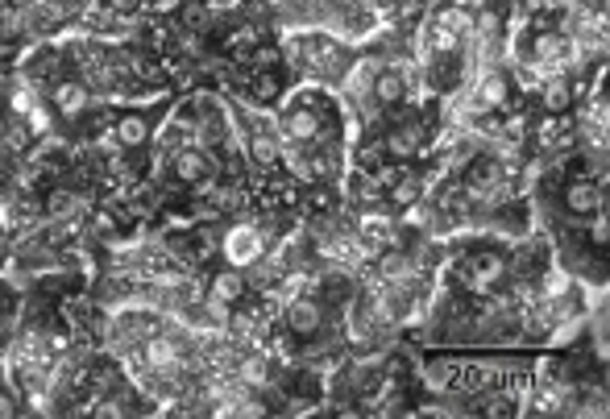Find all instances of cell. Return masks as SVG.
<instances>
[{"instance_id":"7a4b0ae2","label":"cell","mask_w":610,"mask_h":419,"mask_svg":"<svg viewBox=\"0 0 610 419\" xmlns=\"http://www.w3.org/2000/svg\"><path fill=\"white\" fill-rule=\"evenodd\" d=\"M461 195L469 204H498V200H507L511 195V171H507V162H498V158H478L474 162V171H469Z\"/></svg>"},{"instance_id":"3957f363","label":"cell","mask_w":610,"mask_h":419,"mask_svg":"<svg viewBox=\"0 0 610 419\" xmlns=\"http://www.w3.org/2000/svg\"><path fill=\"white\" fill-rule=\"evenodd\" d=\"M162 324H158V312H117L113 320L104 324V345L113 353H129L137 349L146 337H154Z\"/></svg>"},{"instance_id":"9a60e30c","label":"cell","mask_w":610,"mask_h":419,"mask_svg":"<svg viewBox=\"0 0 610 419\" xmlns=\"http://www.w3.org/2000/svg\"><path fill=\"white\" fill-rule=\"evenodd\" d=\"M88 104H92V88H83V83L67 79L54 88V108H59L63 117H79V113H88Z\"/></svg>"},{"instance_id":"f1b7e54d","label":"cell","mask_w":610,"mask_h":419,"mask_svg":"<svg viewBox=\"0 0 610 419\" xmlns=\"http://www.w3.org/2000/svg\"><path fill=\"white\" fill-rule=\"evenodd\" d=\"M5 54H9V50H5V46H0V79H5Z\"/></svg>"},{"instance_id":"4316f807","label":"cell","mask_w":610,"mask_h":419,"mask_svg":"<svg viewBox=\"0 0 610 419\" xmlns=\"http://www.w3.org/2000/svg\"><path fill=\"white\" fill-rule=\"evenodd\" d=\"M21 411V403H17V395H9L5 386H0V419H9V415H17Z\"/></svg>"},{"instance_id":"83f0119b","label":"cell","mask_w":610,"mask_h":419,"mask_svg":"<svg viewBox=\"0 0 610 419\" xmlns=\"http://www.w3.org/2000/svg\"><path fill=\"white\" fill-rule=\"evenodd\" d=\"M142 0H108V9H117V13H133Z\"/></svg>"},{"instance_id":"7c38bea8","label":"cell","mask_w":610,"mask_h":419,"mask_svg":"<svg viewBox=\"0 0 610 419\" xmlns=\"http://www.w3.org/2000/svg\"><path fill=\"white\" fill-rule=\"evenodd\" d=\"M150 133H154V125L142 113H125V117L113 121V137H117L121 150H142L150 142Z\"/></svg>"},{"instance_id":"603a6c76","label":"cell","mask_w":610,"mask_h":419,"mask_svg":"<svg viewBox=\"0 0 610 419\" xmlns=\"http://www.w3.org/2000/svg\"><path fill=\"white\" fill-rule=\"evenodd\" d=\"M382 195H386V200H391V208H395V212H403V208H411L415 200H424V183L415 179V175H403L399 183L386 187Z\"/></svg>"},{"instance_id":"5bb4252c","label":"cell","mask_w":610,"mask_h":419,"mask_svg":"<svg viewBox=\"0 0 610 419\" xmlns=\"http://www.w3.org/2000/svg\"><path fill=\"white\" fill-rule=\"evenodd\" d=\"M279 137H274L270 129H249L245 133V154H249V162L254 166H274L279 162Z\"/></svg>"},{"instance_id":"e0dca14e","label":"cell","mask_w":610,"mask_h":419,"mask_svg":"<svg viewBox=\"0 0 610 419\" xmlns=\"http://www.w3.org/2000/svg\"><path fill=\"white\" fill-rule=\"evenodd\" d=\"M370 96H374L378 104H399V100L407 96V79H403V71H399V67H378Z\"/></svg>"},{"instance_id":"f546056e","label":"cell","mask_w":610,"mask_h":419,"mask_svg":"<svg viewBox=\"0 0 610 419\" xmlns=\"http://www.w3.org/2000/svg\"><path fill=\"white\" fill-rule=\"evenodd\" d=\"M5 125H9V117H5V113H0V142H5Z\"/></svg>"},{"instance_id":"5b68a950","label":"cell","mask_w":610,"mask_h":419,"mask_svg":"<svg viewBox=\"0 0 610 419\" xmlns=\"http://www.w3.org/2000/svg\"><path fill=\"white\" fill-rule=\"evenodd\" d=\"M324 320H328L324 303L303 295V291L283 303V324H287V332H295V337H316V332L324 328Z\"/></svg>"},{"instance_id":"ba28073f","label":"cell","mask_w":610,"mask_h":419,"mask_svg":"<svg viewBox=\"0 0 610 419\" xmlns=\"http://www.w3.org/2000/svg\"><path fill=\"white\" fill-rule=\"evenodd\" d=\"M171 158H175V162H171V171H175V179H179V183H187V187H200V183H208V179H212L208 150H200V146H179Z\"/></svg>"},{"instance_id":"44dd1931","label":"cell","mask_w":610,"mask_h":419,"mask_svg":"<svg viewBox=\"0 0 610 419\" xmlns=\"http://www.w3.org/2000/svg\"><path fill=\"white\" fill-rule=\"evenodd\" d=\"M540 100H544V108H548L552 117L569 113V104H573V83H569V79H544V83H540Z\"/></svg>"},{"instance_id":"4fadbf2b","label":"cell","mask_w":610,"mask_h":419,"mask_svg":"<svg viewBox=\"0 0 610 419\" xmlns=\"http://www.w3.org/2000/svg\"><path fill=\"white\" fill-rule=\"evenodd\" d=\"M420 125H411V121H403V125H395L391 133L382 137V150L391 154V158H399V162H407V158H415L420 154Z\"/></svg>"},{"instance_id":"52a82bcc","label":"cell","mask_w":610,"mask_h":419,"mask_svg":"<svg viewBox=\"0 0 610 419\" xmlns=\"http://www.w3.org/2000/svg\"><path fill=\"white\" fill-rule=\"evenodd\" d=\"M42 212L54 220V225H75V220L88 212V195H79L75 187H50L46 200H42Z\"/></svg>"},{"instance_id":"d4e9b609","label":"cell","mask_w":610,"mask_h":419,"mask_svg":"<svg viewBox=\"0 0 610 419\" xmlns=\"http://www.w3.org/2000/svg\"><path fill=\"white\" fill-rule=\"evenodd\" d=\"M0 146H9V150H25V146H30V129H25V125H17V121H9L5 125V142H0Z\"/></svg>"},{"instance_id":"277c9868","label":"cell","mask_w":610,"mask_h":419,"mask_svg":"<svg viewBox=\"0 0 610 419\" xmlns=\"http://www.w3.org/2000/svg\"><path fill=\"white\" fill-rule=\"evenodd\" d=\"M353 237L378 254V249H391L399 241V220L391 212H382V208H366L362 216L353 220Z\"/></svg>"},{"instance_id":"8fae6325","label":"cell","mask_w":610,"mask_h":419,"mask_svg":"<svg viewBox=\"0 0 610 419\" xmlns=\"http://www.w3.org/2000/svg\"><path fill=\"white\" fill-rule=\"evenodd\" d=\"M345 341L353 345V353H366V349H374L382 341V328L370 320V312L362 303H353L345 312Z\"/></svg>"},{"instance_id":"d6986e66","label":"cell","mask_w":610,"mask_h":419,"mask_svg":"<svg viewBox=\"0 0 610 419\" xmlns=\"http://www.w3.org/2000/svg\"><path fill=\"white\" fill-rule=\"evenodd\" d=\"M237 378H241V386L245 390H266L270 386V366H266V353H245L241 361H237Z\"/></svg>"},{"instance_id":"9c48e42d","label":"cell","mask_w":610,"mask_h":419,"mask_svg":"<svg viewBox=\"0 0 610 419\" xmlns=\"http://www.w3.org/2000/svg\"><path fill=\"white\" fill-rule=\"evenodd\" d=\"M279 133L295 146H312V142H320L324 121H320L316 108H291V113L283 117V125H279Z\"/></svg>"},{"instance_id":"ffe728a7","label":"cell","mask_w":610,"mask_h":419,"mask_svg":"<svg viewBox=\"0 0 610 419\" xmlns=\"http://www.w3.org/2000/svg\"><path fill=\"white\" fill-rule=\"evenodd\" d=\"M245 270H237V266H225L220 274H212V291L208 295H216V299H225V303H237L241 295H245Z\"/></svg>"},{"instance_id":"2e32d148","label":"cell","mask_w":610,"mask_h":419,"mask_svg":"<svg viewBox=\"0 0 610 419\" xmlns=\"http://www.w3.org/2000/svg\"><path fill=\"white\" fill-rule=\"evenodd\" d=\"M511 100V88H507V75L498 67H486L478 75V104L482 108H503Z\"/></svg>"},{"instance_id":"cb8c5ba5","label":"cell","mask_w":610,"mask_h":419,"mask_svg":"<svg viewBox=\"0 0 610 419\" xmlns=\"http://www.w3.org/2000/svg\"><path fill=\"white\" fill-rule=\"evenodd\" d=\"M474 407L486 411V415H515V411H519V403H515L511 395H490V399H478Z\"/></svg>"},{"instance_id":"30bf717a","label":"cell","mask_w":610,"mask_h":419,"mask_svg":"<svg viewBox=\"0 0 610 419\" xmlns=\"http://www.w3.org/2000/svg\"><path fill=\"white\" fill-rule=\"evenodd\" d=\"M507 278V258L503 254H474L465 266V283L474 291H494Z\"/></svg>"},{"instance_id":"7402d4cb","label":"cell","mask_w":610,"mask_h":419,"mask_svg":"<svg viewBox=\"0 0 610 419\" xmlns=\"http://www.w3.org/2000/svg\"><path fill=\"white\" fill-rule=\"evenodd\" d=\"M200 191H204V200H208V204H204L208 212H237V208L245 204V195H241L237 187H220V183H212V179L200 183Z\"/></svg>"},{"instance_id":"484cf974","label":"cell","mask_w":610,"mask_h":419,"mask_svg":"<svg viewBox=\"0 0 610 419\" xmlns=\"http://www.w3.org/2000/svg\"><path fill=\"white\" fill-rule=\"evenodd\" d=\"M590 241H594V245H606V241H610V220H606V208H602V212H594V220H590Z\"/></svg>"},{"instance_id":"ac0fdd59","label":"cell","mask_w":610,"mask_h":419,"mask_svg":"<svg viewBox=\"0 0 610 419\" xmlns=\"http://www.w3.org/2000/svg\"><path fill=\"white\" fill-rule=\"evenodd\" d=\"M420 382L432 390V395H445V390H453V382H457V366H453L449 357L424 361V366H420Z\"/></svg>"},{"instance_id":"6da1fadb","label":"cell","mask_w":610,"mask_h":419,"mask_svg":"<svg viewBox=\"0 0 610 419\" xmlns=\"http://www.w3.org/2000/svg\"><path fill=\"white\" fill-rule=\"evenodd\" d=\"M266 249H270V229L254 225V220H237V225H229L225 237H220V254H225V262L237 270H249Z\"/></svg>"},{"instance_id":"8992f818","label":"cell","mask_w":610,"mask_h":419,"mask_svg":"<svg viewBox=\"0 0 610 419\" xmlns=\"http://www.w3.org/2000/svg\"><path fill=\"white\" fill-rule=\"evenodd\" d=\"M565 208H569L573 216H594V212H602V208H606V191H602V183L590 179V175L569 179V183H565Z\"/></svg>"}]
</instances>
